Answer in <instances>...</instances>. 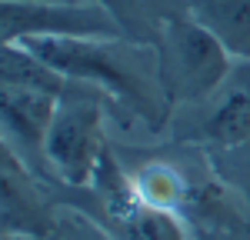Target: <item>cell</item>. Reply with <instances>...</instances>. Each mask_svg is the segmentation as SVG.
I'll list each match as a JSON object with an SVG mask.
<instances>
[{
  "instance_id": "6da1fadb",
  "label": "cell",
  "mask_w": 250,
  "mask_h": 240,
  "mask_svg": "<svg viewBox=\"0 0 250 240\" xmlns=\"http://www.w3.org/2000/svg\"><path fill=\"white\" fill-rule=\"evenodd\" d=\"M63 77L107 90V100L120 103L130 117L144 120L150 130H164L173 103L160 80V57L154 43H137L130 37L104 40H27L20 43Z\"/></svg>"
},
{
  "instance_id": "7a4b0ae2",
  "label": "cell",
  "mask_w": 250,
  "mask_h": 240,
  "mask_svg": "<svg viewBox=\"0 0 250 240\" xmlns=\"http://www.w3.org/2000/svg\"><path fill=\"white\" fill-rule=\"evenodd\" d=\"M80 190L87 194L80 214L104 234V240H193L187 217L140 200L127 167L110 147L97 167L94 183Z\"/></svg>"
},
{
  "instance_id": "3957f363",
  "label": "cell",
  "mask_w": 250,
  "mask_h": 240,
  "mask_svg": "<svg viewBox=\"0 0 250 240\" xmlns=\"http://www.w3.org/2000/svg\"><path fill=\"white\" fill-rule=\"evenodd\" d=\"M160 80L170 103H200L230 77V50L187 10L170 14L157 27Z\"/></svg>"
},
{
  "instance_id": "277c9868",
  "label": "cell",
  "mask_w": 250,
  "mask_h": 240,
  "mask_svg": "<svg viewBox=\"0 0 250 240\" xmlns=\"http://www.w3.org/2000/svg\"><path fill=\"white\" fill-rule=\"evenodd\" d=\"M104 114H107L104 90L74 80L70 90L60 97L50 134H47L43 157H47V170H54L47 180H60L63 187L94 183L97 167L107 154Z\"/></svg>"
},
{
  "instance_id": "5b68a950",
  "label": "cell",
  "mask_w": 250,
  "mask_h": 240,
  "mask_svg": "<svg viewBox=\"0 0 250 240\" xmlns=\"http://www.w3.org/2000/svg\"><path fill=\"white\" fill-rule=\"evenodd\" d=\"M0 37L3 43H27L43 37L104 40L127 37V30L97 0H3Z\"/></svg>"
},
{
  "instance_id": "8992f818",
  "label": "cell",
  "mask_w": 250,
  "mask_h": 240,
  "mask_svg": "<svg viewBox=\"0 0 250 240\" xmlns=\"http://www.w3.org/2000/svg\"><path fill=\"white\" fill-rule=\"evenodd\" d=\"M57 200L50 194V183L40 180L14 147L3 143L0 150V227L3 240H50L60 223L54 217Z\"/></svg>"
},
{
  "instance_id": "52a82bcc",
  "label": "cell",
  "mask_w": 250,
  "mask_h": 240,
  "mask_svg": "<svg viewBox=\"0 0 250 240\" xmlns=\"http://www.w3.org/2000/svg\"><path fill=\"white\" fill-rule=\"evenodd\" d=\"M57 94L27 90V87H0V117H3V143L17 150V157L37 174L40 180L50 177L47 170V134L57 114Z\"/></svg>"
},
{
  "instance_id": "ba28073f",
  "label": "cell",
  "mask_w": 250,
  "mask_h": 240,
  "mask_svg": "<svg viewBox=\"0 0 250 240\" xmlns=\"http://www.w3.org/2000/svg\"><path fill=\"white\" fill-rule=\"evenodd\" d=\"M134 180V190L140 194L144 203L160 207V210H173L180 217H187L190 207V194H193V174L187 167H177L170 160H144L127 170Z\"/></svg>"
},
{
  "instance_id": "9c48e42d",
  "label": "cell",
  "mask_w": 250,
  "mask_h": 240,
  "mask_svg": "<svg viewBox=\"0 0 250 240\" xmlns=\"http://www.w3.org/2000/svg\"><path fill=\"white\" fill-rule=\"evenodd\" d=\"M184 7L230 50V57L250 63V0H184Z\"/></svg>"
},
{
  "instance_id": "30bf717a",
  "label": "cell",
  "mask_w": 250,
  "mask_h": 240,
  "mask_svg": "<svg viewBox=\"0 0 250 240\" xmlns=\"http://www.w3.org/2000/svg\"><path fill=\"white\" fill-rule=\"evenodd\" d=\"M190 140L204 143L207 150H230L250 143V87L227 90V97L213 107L207 123Z\"/></svg>"
},
{
  "instance_id": "8fae6325",
  "label": "cell",
  "mask_w": 250,
  "mask_h": 240,
  "mask_svg": "<svg viewBox=\"0 0 250 240\" xmlns=\"http://www.w3.org/2000/svg\"><path fill=\"white\" fill-rule=\"evenodd\" d=\"M74 80L43 63L37 54H30L20 43H3L0 47V87H27V90H43L63 97Z\"/></svg>"
},
{
  "instance_id": "7c38bea8",
  "label": "cell",
  "mask_w": 250,
  "mask_h": 240,
  "mask_svg": "<svg viewBox=\"0 0 250 240\" xmlns=\"http://www.w3.org/2000/svg\"><path fill=\"white\" fill-rule=\"evenodd\" d=\"M207 157H210L217 177L237 190V197L247 207V217H250V143L230 147V150H207Z\"/></svg>"
},
{
  "instance_id": "4fadbf2b",
  "label": "cell",
  "mask_w": 250,
  "mask_h": 240,
  "mask_svg": "<svg viewBox=\"0 0 250 240\" xmlns=\"http://www.w3.org/2000/svg\"><path fill=\"white\" fill-rule=\"evenodd\" d=\"M97 3H104V7L124 23V30H127L130 40H137V43H154L157 40L160 20L150 17L147 0H97Z\"/></svg>"
}]
</instances>
